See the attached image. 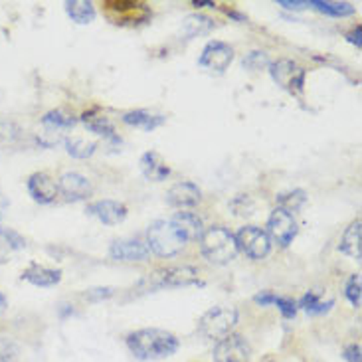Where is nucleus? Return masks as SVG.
<instances>
[{"mask_svg": "<svg viewBox=\"0 0 362 362\" xmlns=\"http://www.w3.org/2000/svg\"><path fill=\"white\" fill-rule=\"evenodd\" d=\"M127 346L139 361H158L177 353L178 339L163 329H141L129 334Z\"/></svg>", "mask_w": 362, "mask_h": 362, "instance_id": "nucleus-1", "label": "nucleus"}, {"mask_svg": "<svg viewBox=\"0 0 362 362\" xmlns=\"http://www.w3.org/2000/svg\"><path fill=\"white\" fill-rule=\"evenodd\" d=\"M188 285H204L198 277V269L190 265H178V267H163L153 274L145 275L135 285L137 295L155 293L160 289H175V287H188Z\"/></svg>", "mask_w": 362, "mask_h": 362, "instance_id": "nucleus-2", "label": "nucleus"}, {"mask_svg": "<svg viewBox=\"0 0 362 362\" xmlns=\"http://www.w3.org/2000/svg\"><path fill=\"white\" fill-rule=\"evenodd\" d=\"M200 252L210 264L226 265L238 255L235 238L224 226H210L200 235Z\"/></svg>", "mask_w": 362, "mask_h": 362, "instance_id": "nucleus-3", "label": "nucleus"}, {"mask_svg": "<svg viewBox=\"0 0 362 362\" xmlns=\"http://www.w3.org/2000/svg\"><path fill=\"white\" fill-rule=\"evenodd\" d=\"M147 245L160 257H173L186 245V238L173 220H155L147 230Z\"/></svg>", "mask_w": 362, "mask_h": 362, "instance_id": "nucleus-4", "label": "nucleus"}, {"mask_svg": "<svg viewBox=\"0 0 362 362\" xmlns=\"http://www.w3.org/2000/svg\"><path fill=\"white\" fill-rule=\"evenodd\" d=\"M238 323V311L234 307H214L202 315L198 323V333L208 341H222Z\"/></svg>", "mask_w": 362, "mask_h": 362, "instance_id": "nucleus-5", "label": "nucleus"}, {"mask_svg": "<svg viewBox=\"0 0 362 362\" xmlns=\"http://www.w3.org/2000/svg\"><path fill=\"white\" fill-rule=\"evenodd\" d=\"M269 71L279 88L289 91L291 95H303L307 71L301 66H297L293 59H277L269 64Z\"/></svg>", "mask_w": 362, "mask_h": 362, "instance_id": "nucleus-6", "label": "nucleus"}, {"mask_svg": "<svg viewBox=\"0 0 362 362\" xmlns=\"http://www.w3.org/2000/svg\"><path fill=\"white\" fill-rule=\"evenodd\" d=\"M105 12L113 20V24L119 26H137L151 18V8L143 2H133V0H111L105 2Z\"/></svg>", "mask_w": 362, "mask_h": 362, "instance_id": "nucleus-7", "label": "nucleus"}, {"mask_svg": "<svg viewBox=\"0 0 362 362\" xmlns=\"http://www.w3.org/2000/svg\"><path fill=\"white\" fill-rule=\"evenodd\" d=\"M238 252H244L250 259H264L272 250V240L265 230L257 226H244L234 235Z\"/></svg>", "mask_w": 362, "mask_h": 362, "instance_id": "nucleus-8", "label": "nucleus"}, {"mask_svg": "<svg viewBox=\"0 0 362 362\" xmlns=\"http://www.w3.org/2000/svg\"><path fill=\"white\" fill-rule=\"evenodd\" d=\"M232 62H234V49L220 40L208 42L202 49V54H200V58H198L200 68L214 71V74H224Z\"/></svg>", "mask_w": 362, "mask_h": 362, "instance_id": "nucleus-9", "label": "nucleus"}, {"mask_svg": "<svg viewBox=\"0 0 362 362\" xmlns=\"http://www.w3.org/2000/svg\"><path fill=\"white\" fill-rule=\"evenodd\" d=\"M267 235L279 247H287L297 235V222H295L293 214L275 208L269 216V220H267Z\"/></svg>", "mask_w": 362, "mask_h": 362, "instance_id": "nucleus-10", "label": "nucleus"}, {"mask_svg": "<svg viewBox=\"0 0 362 362\" xmlns=\"http://www.w3.org/2000/svg\"><path fill=\"white\" fill-rule=\"evenodd\" d=\"M250 344L240 334H228L218 341L214 349V362H250Z\"/></svg>", "mask_w": 362, "mask_h": 362, "instance_id": "nucleus-11", "label": "nucleus"}, {"mask_svg": "<svg viewBox=\"0 0 362 362\" xmlns=\"http://www.w3.org/2000/svg\"><path fill=\"white\" fill-rule=\"evenodd\" d=\"M58 192L68 202H81V200H88L91 192H93V188H91V182L83 175L66 173L58 180Z\"/></svg>", "mask_w": 362, "mask_h": 362, "instance_id": "nucleus-12", "label": "nucleus"}, {"mask_svg": "<svg viewBox=\"0 0 362 362\" xmlns=\"http://www.w3.org/2000/svg\"><path fill=\"white\" fill-rule=\"evenodd\" d=\"M88 214L105 226H117L127 218V206L117 200H98L88 206Z\"/></svg>", "mask_w": 362, "mask_h": 362, "instance_id": "nucleus-13", "label": "nucleus"}, {"mask_svg": "<svg viewBox=\"0 0 362 362\" xmlns=\"http://www.w3.org/2000/svg\"><path fill=\"white\" fill-rule=\"evenodd\" d=\"M30 196L38 204H52L58 198V185L46 173H34L26 182Z\"/></svg>", "mask_w": 362, "mask_h": 362, "instance_id": "nucleus-14", "label": "nucleus"}, {"mask_svg": "<svg viewBox=\"0 0 362 362\" xmlns=\"http://www.w3.org/2000/svg\"><path fill=\"white\" fill-rule=\"evenodd\" d=\"M151 250L141 240H117L109 247V255L117 262H143L147 259Z\"/></svg>", "mask_w": 362, "mask_h": 362, "instance_id": "nucleus-15", "label": "nucleus"}, {"mask_svg": "<svg viewBox=\"0 0 362 362\" xmlns=\"http://www.w3.org/2000/svg\"><path fill=\"white\" fill-rule=\"evenodd\" d=\"M202 192L194 182H178L167 192V202L173 208H192L200 202Z\"/></svg>", "mask_w": 362, "mask_h": 362, "instance_id": "nucleus-16", "label": "nucleus"}, {"mask_svg": "<svg viewBox=\"0 0 362 362\" xmlns=\"http://www.w3.org/2000/svg\"><path fill=\"white\" fill-rule=\"evenodd\" d=\"M141 173L145 175L147 180H153V182H163V180H167L170 177V168L168 165L163 160V157L158 155V153H153V151H148L145 153L143 157H141Z\"/></svg>", "mask_w": 362, "mask_h": 362, "instance_id": "nucleus-17", "label": "nucleus"}, {"mask_svg": "<svg viewBox=\"0 0 362 362\" xmlns=\"http://www.w3.org/2000/svg\"><path fill=\"white\" fill-rule=\"evenodd\" d=\"M22 279L36 287H54L62 281V272L59 269H49L44 265H30L28 269L22 274Z\"/></svg>", "mask_w": 362, "mask_h": 362, "instance_id": "nucleus-18", "label": "nucleus"}, {"mask_svg": "<svg viewBox=\"0 0 362 362\" xmlns=\"http://www.w3.org/2000/svg\"><path fill=\"white\" fill-rule=\"evenodd\" d=\"M178 230L182 232L186 238V242L190 240H200V235L204 232V224H202V218L194 212H177V214L170 218Z\"/></svg>", "mask_w": 362, "mask_h": 362, "instance_id": "nucleus-19", "label": "nucleus"}, {"mask_svg": "<svg viewBox=\"0 0 362 362\" xmlns=\"http://www.w3.org/2000/svg\"><path fill=\"white\" fill-rule=\"evenodd\" d=\"M339 250H341L344 255L354 257L356 262L362 257V222L358 218L346 228V232L343 234V240H341Z\"/></svg>", "mask_w": 362, "mask_h": 362, "instance_id": "nucleus-20", "label": "nucleus"}, {"mask_svg": "<svg viewBox=\"0 0 362 362\" xmlns=\"http://www.w3.org/2000/svg\"><path fill=\"white\" fill-rule=\"evenodd\" d=\"M167 117L163 115H153L151 111L145 109H137V111H129L123 115V123H127L131 127L143 129V131H155L160 125H165Z\"/></svg>", "mask_w": 362, "mask_h": 362, "instance_id": "nucleus-21", "label": "nucleus"}, {"mask_svg": "<svg viewBox=\"0 0 362 362\" xmlns=\"http://www.w3.org/2000/svg\"><path fill=\"white\" fill-rule=\"evenodd\" d=\"M81 121L86 123V127H88L91 133L109 139L111 143H121V139L115 135V129L109 123L107 117H101V115H95L93 111H89V113H83Z\"/></svg>", "mask_w": 362, "mask_h": 362, "instance_id": "nucleus-22", "label": "nucleus"}, {"mask_svg": "<svg viewBox=\"0 0 362 362\" xmlns=\"http://www.w3.org/2000/svg\"><path fill=\"white\" fill-rule=\"evenodd\" d=\"M66 12L69 18L78 24H91L95 20V6H93V2H88V0H68Z\"/></svg>", "mask_w": 362, "mask_h": 362, "instance_id": "nucleus-23", "label": "nucleus"}, {"mask_svg": "<svg viewBox=\"0 0 362 362\" xmlns=\"http://www.w3.org/2000/svg\"><path fill=\"white\" fill-rule=\"evenodd\" d=\"M76 123H78V119L71 117L68 113H64L62 109H54V111H49V113H46V115L42 117V125L48 129L49 133H56V135H58L59 131L74 129L76 127Z\"/></svg>", "mask_w": 362, "mask_h": 362, "instance_id": "nucleus-24", "label": "nucleus"}, {"mask_svg": "<svg viewBox=\"0 0 362 362\" xmlns=\"http://www.w3.org/2000/svg\"><path fill=\"white\" fill-rule=\"evenodd\" d=\"M26 247V240L8 228H0V259H6L10 254H16Z\"/></svg>", "mask_w": 362, "mask_h": 362, "instance_id": "nucleus-25", "label": "nucleus"}, {"mask_svg": "<svg viewBox=\"0 0 362 362\" xmlns=\"http://www.w3.org/2000/svg\"><path fill=\"white\" fill-rule=\"evenodd\" d=\"M212 28H214V20L202 16V14H188L185 22H182V30H185L186 36H190V38L208 34Z\"/></svg>", "mask_w": 362, "mask_h": 362, "instance_id": "nucleus-26", "label": "nucleus"}, {"mask_svg": "<svg viewBox=\"0 0 362 362\" xmlns=\"http://www.w3.org/2000/svg\"><path fill=\"white\" fill-rule=\"evenodd\" d=\"M305 202H307V194L301 188H295V190H289V192H284V194L277 196V208L289 212V214L299 212L305 206Z\"/></svg>", "mask_w": 362, "mask_h": 362, "instance_id": "nucleus-27", "label": "nucleus"}, {"mask_svg": "<svg viewBox=\"0 0 362 362\" xmlns=\"http://www.w3.org/2000/svg\"><path fill=\"white\" fill-rule=\"evenodd\" d=\"M309 6H313L319 12H325L329 16H351L354 14V6L351 2H327V0H313L309 2Z\"/></svg>", "mask_w": 362, "mask_h": 362, "instance_id": "nucleus-28", "label": "nucleus"}, {"mask_svg": "<svg viewBox=\"0 0 362 362\" xmlns=\"http://www.w3.org/2000/svg\"><path fill=\"white\" fill-rule=\"evenodd\" d=\"M333 305L334 301H327V303H325L323 299L315 293V291H309L307 295H303V297H301V301H299V307H303L305 311H307L309 315L329 313Z\"/></svg>", "mask_w": 362, "mask_h": 362, "instance_id": "nucleus-29", "label": "nucleus"}, {"mask_svg": "<svg viewBox=\"0 0 362 362\" xmlns=\"http://www.w3.org/2000/svg\"><path fill=\"white\" fill-rule=\"evenodd\" d=\"M66 148L74 158H89L95 153L98 143H91V141H86L81 137H71L66 139Z\"/></svg>", "mask_w": 362, "mask_h": 362, "instance_id": "nucleus-30", "label": "nucleus"}, {"mask_svg": "<svg viewBox=\"0 0 362 362\" xmlns=\"http://www.w3.org/2000/svg\"><path fill=\"white\" fill-rule=\"evenodd\" d=\"M362 285H361V275H351L349 277V281H346V287H344V295H346V299L351 301L353 307H361V301H362Z\"/></svg>", "mask_w": 362, "mask_h": 362, "instance_id": "nucleus-31", "label": "nucleus"}, {"mask_svg": "<svg viewBox=\"0 0 362 362\" xmlns=\"http://www.w3.org/2000/svg\"><path fill=\"white\" fill-rule=\"evenodd\" d=\"M269 64H272V62H269V58H267V54H265V52H252V54H247V56L244 58V68L252 69V71L267 68Z\"/></svg>", "mask_w": 362, "mask_h": 362, "instance_id": "nucleus-32", "label": "nucleus"}, {"mask_svg": "<svg viewBox=\"0 0 362 362\" xmlns=\"http://www.w3.org/2000/svg\"><path fill=\"white\" fill-rule=\"evenodd\" d=\"M277 305V309L281 311L285 319H295V315H297V303H295L293 299H287V297H279V295H275L274 297V303Z\"/></svg>", "mask_w": 362, "mask_h": 362, "instance_id": "nucleus-33", "label": "nucleus"}, {"mask_svg": "<svg viewBox=\"0 0 362 362\" xmlns=\"http://www.w3.org/2000/svg\"><path fill=\"white\" fill-rule=\"evenodd\" d=\"M113 295V289L111 287H98V289H89L86 293V299L89 301H101V299H107Z\"/></svg>", "mask_w": 362, "mask_h": 362, "instance_id": "nucleus-34", "label": "nucleus"}, {"mask_svg": "<svg viewBox=\"0 0 362 362\" xmlns=\"http://www.w3.org/2000/svg\"><path fill=\"white\" fill-rule=\"evenodd\" d=\"M344 358L349 362H361V344H351L344 349Z\"/></svg>", "mask_w": 362, "mask_h": 362, "instance_id": "nucleus-35", "label": "nucleus"}, {"mask_svg": "<svg viewBox=\"0 0 362 362\" xmlns=\"http://www.w3.org/2000/svg\"><path fill=\"white\" fill-rule=\"evenodd\" d=\"M361 36H362V26H361V24H358L356 28H353V30H351V32H349V34H346V40H349L351 44H354L356 48H361V46H362Z\"/></svg>", "mask_w": 362, "mask_h": 362, "instance_id": "nucleus-36", "label": "nucleus"}, {"mask_svg": "<svg viewBox=\"0 0 362 362\" xmlns=\"http://www.w3.org/2000/svg\"><path fill=\"white\" fill-rule=\"evenodd\" d=\"M279 6H284L287 10H303L309 6V2H303V0H295V2H291V0H279Z\"/></svg>", "mask_w": 362, "mask_h": 362, "instance_id": "nucleus-37", "label": "nucleus"}, {"mask_svg": "<svg viewBox=\"0 0 362 362\" xmlns=\"http://www.w3.org/2000/svg\"><path fill=\"white\" fill-rule=\"evenodd\" d=\"M274 297L275 295L272 293V291H262V293H257L254 297V301L257 305H262V307H265V305H272L274 303Z\"/></svg>", "mask_w": 362, "mask_h": 362, "instance_id": "nucleus-38", "label": "nucleus"}, {"mask_svg": "<svg viewBox=\"0 0 362 362\" xmlns=\"http://www.w3.org/2000/svg\"><path fill=\"white\" fill-rule=\"evenodd\" d=\"M192 4H194V6H198V8H202V6H208V8H214V6H216L214 2H210V0H194Z\"/></svg>", "mask_w": 362, "mask_h": 362, "instance_id": "nucleus-39", "label": "nucleus"}, {"mask_svg": "<svg viewBox=\"0 0 362 362\" xmlns=\"http://www.w3.org/2000/svg\"><path fill=\"white\" fill-rule=\"evenodd\" d=\"M6 208H8V200H6V196L0 192V218L4 216V210H6Z\"/></svg>", "mask_w": 362, "mask_h": 362, "instance_id": "nucleus-40", "label": "nucleus"}, {"mask_svg": "<svg viewBox=\"0 0 362 362\" xmlns=\"http://www.w3.org/2000/svg\"><path fill=\"white\" fill-rule=\"evenodd\" d=\"M6 307H8V301H6V297L0 293V313H4L6 311Z\"/></svg>", "mask_w": 362, "mask_h": 362, "instance_id": "nucleus-41", "label": "nucleus"}, {"mask_svg": "<svg viewBox=\"0 0 362 362\" xmlns=\"http://www.w3.org/2000/svg\"><path fill=\"white\" fill-rule=\"evenodd\" d=\"M0 362H8V361H6V358H4V356L0 354Z\"/></svg>", "mask_w": 362, "mask_h": 362, "instance_id": "nucleus-42", "label": "nucleus"}]
</instances>
